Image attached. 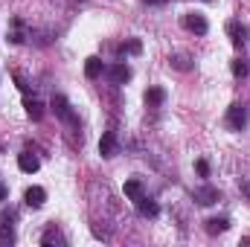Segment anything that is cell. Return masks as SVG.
<instances>
[{
  "instance_id": "cell-2",
  "label": "cell",
  "mask_w": 250,
  "mask_h": 247,
  "mask_svg": "<svg viewBox=\"0 0 250 247\" xmlns=\"http://www.w3.org/2000/svg\"><path fill=\"white\" fill-rule=\"evenodd\" d=\"M53 111H56V117H59V120H64V123L73 125V128H79V117L73 114V108H70L67 96H62V93H56V96H53Z\"/></svg>"
},
{
  "instance_id": "cell-12",
  "label": "cell",
  "mask_w": 250,
  "mask_h": 247,
  "mask_svg": "<svg viewBox=\"0 0 250 247\" xmlns=\"http://www.w3.org/2000/svg\"><path fill=\"white\" fill-rule=\"evenodd\" d=\"M143 102H146L148 108H160V105L166 102V90H163V87H148V90L143 93Z\"/></svg>"
},
{
  "instance_id": "cell-5",
  "label": "cell",
  "mask_w": 250,
  "mask_h": 247,
  "mask_svg": "<svg viewBox=\"0 0 250 247\" xmlns=\"http://www.w3.org/2000/svg\"><path fill=\"white\" fill-rule=\"evenodd\" d=\"M192 198H195L201 206H212V204L221 201V192H218L215 186H198V189L192 192Z\"/></svg>"
},
{
  "instance_id": "cell-26",
  "label": "cell",
  "mask_w": 250,
  "mask_h": 247,
  "mask_svg": "<svg viewBox=\"0 0 250 247\" xmlns=\"http://www.w3.org/2000/svg\"><path fill=\"white\" fill-rule=\"evenodd\" d=\"M207 3H209V0H207Z\"/></svg>"
},
{
  "instance_id": "cell-20",
  "label": "cell",
  "mask_w": 250,
  "mask_h": 247,
  "mask_svg": "<svg viewBox=\"0 0 250 247\" xmlns=\"http://www.w3.org/2000/svg\"><path fill=\"white\" fill-rule=\"evenodd\" d=\"M140 50H143V44H140L137 38H131V41H125V44H120V47H117V53H128V56H137Z\"/></svg>"
},
{
  "instance_id": "cell-25",
  "label": "cell",
  "mask_w": 250,
  "mask_h": 247,
  "mask_svg": "<svg viewBox=\"0 0 250 247\" xmlns=\"http://www.w3.org/2000/svg\"><path fill=\"white\" fill-rule=\"evenodd\" d=\"M143 3H148V6H160V3H166V0H143Z\"/></svg>"
},
{
  "instance_id": "cell-11",
  "label": "cell",
  "mask_w": 250,
  "mask_h": 247,
  "mask_svg": "<svg viewBox=\"0 0 250 247\" xmlns=\"http://www.w3.org/2000/svg\"><path fill=\"white\" fill-rule=\"evenodd\" d=\"M9 41L12 44H23L26 41V26H23L21 18H12V23H9Z\"/></svg>"
},
{
  "instance_id": "cell-9",
  "label": "cell",
  "mask_w": 250,
  "mask_h": 247,
  "mask_svg": "<svg viewBox=\"0 0 250 247\" xmlns=\"http://www.w3.org/2000/svg\"><path fill=\"white\" fill-rule=\"evenodd\" d=\"M23 201H26V206L38 209V206H44V201H47V192H44L41 186H29V189L23 192Z\"/></svg>"
},
{
  "instance_id": "cell-13",
  "label": "cell",
  "mask_w": 250,
  "mask_h": 247,
  "mask_svg": "<svg viewBox=\"0 0 250 247\" xmlns=\"http://www.w3.org/2000/svg\"><path fill=\"white\" fill-rule=\"evenodd\" d=\"M102 73H105V64H102L99 56H90V59L84 62V76H87V79H99Z\"/></svg>"
},
{
  "instance_id": "cell-1",
  "label": "cell",
  "mask_w": 250,
  "mask_h": 247,
  "mask_svg": "<svg viewBox=\"0 0 250 247\" xmlns=\"http://www.w3.org/2000/svg\"><path fill=\"white\" fill-rule=\"evenodd\" d=\"M248 120H250V111H248V105H230L227 108V117H224V123H227V128L230 131H245L248 128Z\"/></svg>"
},
{
  "instance_id": "cell-3",
  "label": "cell",
  "mask_w": 250,
  "mask_h": 247,
  "mask_svg": "<svg viewBox=\"0 0 250 247\" xmlns=\"http://www.w3.org/2000/svg\"><path fill=\"white\" fill-rule=\"evenodd\" d=\"M227 35H230V41L236 44V47H245L248 44V38H250V29L242 23V21H227Z\"/></svg>"
},
{
  "instance_id": "cell-17",
  "label": "cell",
  "mask_w": 250,
  "mask_h": 247,
  "mask_svg": "<svg viewBox=\"0 0 250 247\" xmlns=\"http://www.w3.org/2000/svg\"><path fill=\"white\" fill-rule=\"evenodd\" d=\"M137 209H140V215H143V218H154V215L160 212V206H157L151 198H146V195L137 201Z\"/></svg>"
},
{
  "instance_id": "cell-24",
  "label": "cell",
  "mask_w": 250,
  "mask_h": 247,
  "mask_svg": "<svg viewBox=\"0 0 250 247\" xmlns=\"http://www.w3.org/2000/svg\"><path fill=\"white\" fill-rule=\"evenodd\" d=\"M6 195H9V189H6V184H0V204L6 201Z\"/></svg>"
},
{
  "instance_id": "cell-7",
  "label": "cell",
  "mask_w": 250,
  "mask_h": 247,
  "mask_svg": "<svg viewBox=\"0 0 250 247\" xmlns=\"http://www.w3.org/2000/svg\"><path fill=\"white\" fill-rule=\"evenodd\" d=\"M105 76L114 84H125V82H131V67L128 64H111V67H105Z\"/></svg>"
},
{
  "instance_id": "cell-21",
  "label": "cell",
  "mask_w": 250,
  "mask_h": 247,
  "mask_svg": "<svg viewBox=\"0 0 250 247\" xmlns=\"http://www.w3.org/2000/svg\"><path fill=\"white\" fill-rule=\"evenodd\" d=\"M248 73H250L248 62H242V59H236V62H233V76H236V79H245Z\"/></svg>"
},
{
  "instance_id": "cell-8",
  "label": "cell",
  "mask_w": 250,
  "mask_h": 247,
  "mask_svg": "<svg viewBox=\"0 0 250 247\" xmlns=\"http://www.w3.org/2000/svg\"><path fill=\"white\" fill-rule=\"evenodd\" d=\"M18 169H21V172H26V175H32V172H38V169H41V160H38L32 151H23V154H18Z\"/></svg>"
},
{
  "instance_id": "cell-16",
  "label": "cell",
  "mask_w": 250,
  "mask_h": 247,
  "mask_svg": "<svg viewBox=\"0 0 250 247\" xmlns=\"http://www.w3.org/2000/svg\"><path fill=\"white\" fill-rule=\"evenodd\" d=\"M23 108H26V117H29V120H35V123L44 120V105H41L38 99H29V96H26V99H23Z\"/></svg>"
},
{
  "instance_id": "cell-18",
  "label": "cell",
  "mask_w": 250,
  "mask_h": 247,
  "mask_svg": "<svg viewBox=\"0 0 250 247\" xmlns=\"http://www.w3.org/2000/svg\"><path fill=\"white\" fill-rule=\"evenodd\" d=\"M169 64H172L175 70H181V73L192 70V59H189L187 53H175V56H169Z\"/></svg>"
},
{
  "instance_id": "cell-6",
  "label": "cell",
  "mask_w": 250,
  "mask_h": 247,
  "mask_svg": "<svg viewBox=\"0 0 250 247\" xmlns=\"http://www.w3.org/2000/svg\"><path fill=\"white\" fill-rule=\"evenodd\" d=\"M117 151H120V140H117V134H114V131H105L102 140H99V154L108 160V157H114Z\"/></svg>"
},
{
  "instance_id": "cell-14",
  "label": "cell",
  "mask_w": 250,
  "mask_h": 247,
  "mask_svg": "<svg viewBox=\"0 0 250 247\" xmlns=\"http://www.w3.org/2000/svg\"><path fill=\"white\" fill-rule=\"evenodd\" d=\"M143 195H146V189H143V181H137V178L125 181V198H128V201H134V204H137Z\"/></svg>"
},
{
  "instance_id": "cell-23",
  "label": "cell",
  "mask_w": 250,
  "mask_h": 247,
  "mask_svg": "<svg viewBox=\"0 0 250 247\" xmlns=\"http://www.w3.org/2000/svg\"><path fill=\"white\" fill-rule=\"evenodd\" d=\"M15 218H18V212H15V209H6V212H0V221H6V224H12Z\"/></svg>"
},
{
  "instance_id": "cell-10",
  "label": "cell",
  "mask_w": 250,
  "mask_h": 247,
  "mask_svg": "<svg viewBox=\"0 0 250 247\" xmlns=\"http://www.w3.org/2000/svg\"><path fill=\"white\" fill-rule=\"evenodd\" d=\"M230 230V218L227 215H212L207 218V233L209 236H218V233H227Z\"/></svg>"
},
{
  "instance_id": "cell-4",
  "label": "cell",
  "mask_w": 250,
  "mask_h": 247,
  "mask_svg": "<svg viewBox=\"0 0 250 247\" xmlns=\"http://www.w3.org/2000/svg\"><path fill=\"white\" fill-rule=\"evenodd\" d=\"M184 29H187V32H195V35H207L209 23H207L204 15H198V12H187V15H184Z\"/></svg>"
},
{
  "instance_id": "cell-15",
  "label": "cell",
  "mask_w": 250,
  "mask_h": 247,
  "mask_svg": "<svg viewBox=\"0 0 250 247\" xmlns=\"http://www.w3.org/2000/svg\"><path fill=\"white\" fill-rule=\"evenodd\" d=\"M41 245L44 247H53V245H67V239L62 236V230L53 224L50 230H44V236H41Z\"/></svg>"
},
{
  "instance_id": "cell-22",
  "label": "cell",
  "mask_w": 250,
  "mask_h": 247,
  "mask_svg": "<svg viewBox=\"0 0 250 247\" xmlns=\"http://www.w3.org/2000/svg\"><path fill=\"white\" fill-rule=\"evenodd\" d=\"M195 169H198V175H201V178H209V163H207V160H198V163H195Z\"/></svg>"
},
{
  "instance_id": "cell-19",
  "label": "cell",
  "mask_w": 250,
  "mask_h": 247,
  "mask_svg": "<svg viewBox=\"0 0 250 247\" xmlns=\"http://www.w3.org/2000/svg\"><path fill=\"white\" fill-rule=\"evenodd\" d=\"M12 245H15V230H12V224L0 221V247H12Z\"/></svg>"
}]
</instances>
